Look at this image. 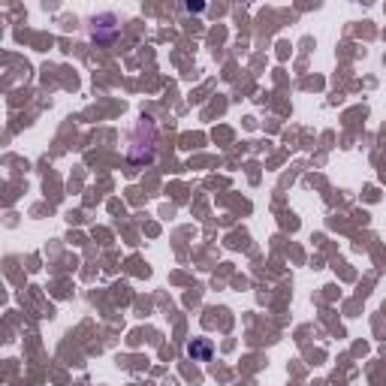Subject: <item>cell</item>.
Wrapping results in <instances>:
<instances>
[{"instance_id": "1", "label": "cell", "mask_w": 386, "mask_h": 386, "mask_svg": "<svg viewBox=\"0 0 386 386\" xmlns=\"http://www.w3.org/2000/svg\"><path fill=\"white\" fill-rule=\"evenodd\" d=\"M184 353L191 356L193 362H208L211 353H215V344L208 341V338H193V341H187Z\"/></svg>"}]
</instances>
